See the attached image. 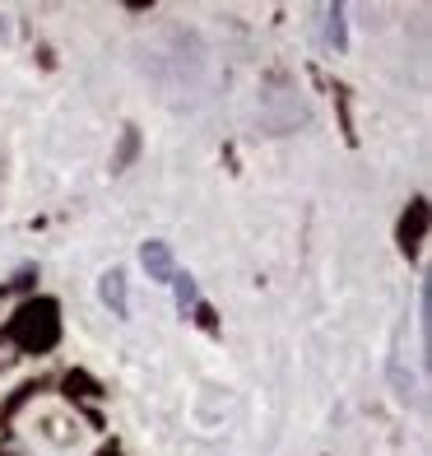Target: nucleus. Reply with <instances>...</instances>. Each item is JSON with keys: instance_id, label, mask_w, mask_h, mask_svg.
Instances as JSON below:
<instances>
[{"instance_id": "nucleus-1", "label": "nucleus", "mask_w": 432, "mask_h": 456, "mask_svg": "<svg viewBox=\"0 0 432 456\" xmlns=\"http://www.w3.org/2000/svg\"><path fill=\"white\" fill-rule=\"evenodd\" d=\"M140 261H144V271H149V280H158V284H168V280L177 275V271H172V252H168V242H144Z\"/></svg>"}, {"instance_id": "nucleus-2", "label": "nucleus", "mask_w": 432, "mask_h": 456, "mask_svg": "<svg viewBox=\"0 0 432 456\" xmlns=\"http://www.w3.org/2000/svg\"><path fill=\"white\" fill-rule=\"evenodd\" d=\"M102 303H108L116 317H126V275H121V271L102 275Z\"/></svg>"}, {"instance_id": "nucleus-3", "label": "nucleus", "mask_w": 432, "mask_h": 456, "mask_svg": "<svg viewBox=\"0 0 432 456\" xmlns=\"http://www.w3.org/2000/svg\"><path fill=\"white\" fill-rule=\"evenodd\" d=\"M177 280V298H181V307H187V303H196V284L187 280V275H172Z\"/></svg>"}]
</instances>
